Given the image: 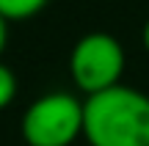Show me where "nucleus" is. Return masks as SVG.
I'll use <instances>...</instances> for the list:
<instances>
[{
    "label": "nucleus",
    "instance_id": "obj_1",
    "mask_svg": "<svg viewBox=\"0 0 149 146\" xmlns=\"http://www.w3.org/2000/svg\"><path fill=\"white\" fill-rule=\"evenodd\" d=\"M83 138L88 146H149V94L119 83L86 97Z\"/></svg>",
    "mask_w": 149,
    "mask_h": 146
},
{
    "label": "nucleus",
    "instance_id": "obj_2",
    "mask_svg": "<svg viewBox=\"0 0 149 146\" xmlns=\"http://www.w3.org/2000/svg\"><path fill=\"white\" fill-rule=\"evenodd\" d=\"M25 146H72L83 138V102L69 91H50L25 108L19 121Z\"/></svg>",
    "mask_w": 149,
    "mask_h": 146
},
{
    "label": "nucleus",
    "instance_id": "obj_3",
    "mask_svg": "<svg viewBox=\"0 0 149 146\" xmlns=\"http://www.w3.org/2000/svg\"><path fill=\"white\" fill-rule=\"evenodd\" d=\"M124 66H127V55H124L122 42L105 30H91L80 36L69 53L72 83L86 97H94V94L119 86Z\"/></svg>",
    "mask_w": 149,
    "mask_h": 146
},
{
    "label": "nucleus",
    "instance_id": "obj_4",
    "mask_svg": "<svg viewBox=\"0 0 149 146\" xmlns=\"http://www.w3.org/2000/svg\"><path fill=\"white\" fill-rule=\"evenodd\" d=\"M50 0H0V17L8 22L31 19L47 6Z\"/></svg>",
    "mask_w": 149,
    "mask_h": 146
},
{
    "label": "nucleus",
    "instance_id": "obj_5",
    "mask_svg": "<svg viewBox=\"0 0 149 146\" xmlns=\"http://www.w3.org/2000/svg\"><path fill=\"white\" fill-rule=\"evenodd\" d=\"M17 75L0 61V110H6L11 102L17 99Z\"/></svg>",
    "mask_w": 149,
    "mask_h": 146
},
{
    "label": "nucleus",
    "instance_id": "obj_6",
    "mask_svg": "<svg viewBox=\"0 0 149 146\" xmlns=\"http://www.w3.org/2000/svg\"><path fill=\"white\" fill-rule=\"evenodd\" d=\"M6 44H8V19H3V17H0V55H3Z\"/></svg>",
    "mask_w": 149,
    "mask_h": 146
},
{
    "label": "nucleus",
    "instance_id": "obj_7",
    "mask_svg": "<svg viewBox=\"0 0 149 146\" xmlns=\"http://www.w3.org/2000/svg\"><path fill=\"white\" fill-rule=\"evenodd\" d=\"M141 42H144V50H146V55H149V19L144 22V30H141Z\"/></svg>",
    "mask_w": 149,
    "mask_h": 146
}]
</instances>
